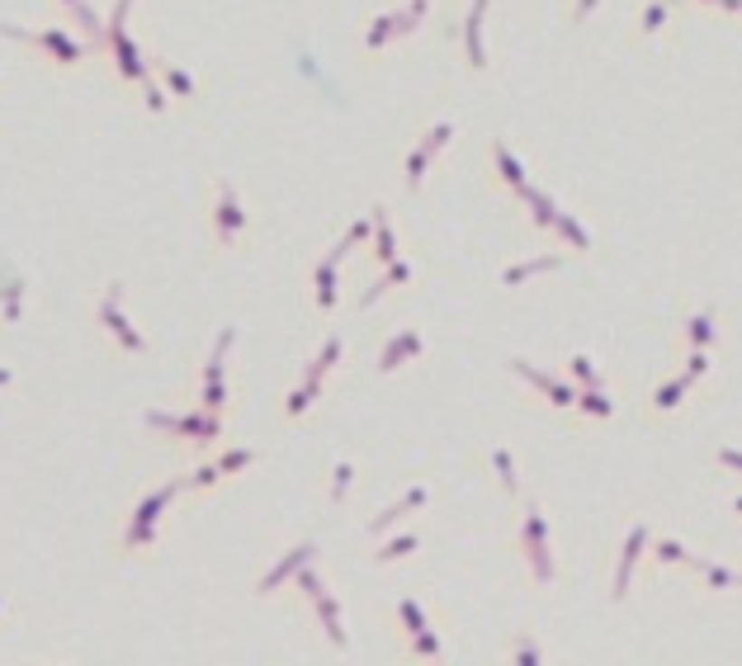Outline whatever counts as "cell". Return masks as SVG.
<instances>
[{"label":"cell","instance_id":"cell-5","mask_svg":"<svg viewBox=\"0 0 742 666\" xmlns=\"http://www.w3.org/2000/svg\"><path fill=\"white\" fill-rule=\"evenodd\" d=\"M61 5H71V10H76V19H80V24H86V29H95V33L105 29V24H99V14L86 5V0H61Z\"/></svg>","mask_w":742,"mask_h":666},{"label":"cell","instance_id":"cell-3","mask_svg":"<svg viewBox=\"0 0 742 666\" xmlns=\"http://www.w3.org/2000/svg\"><path fill=\"white\" fill-rule=\"evenodd\" d=\"M118 294H123V284H109V294H105V303H99V322L109 326V336L128 350V355H142V350H147V341L137 336V331L123 322V312H118Z\"/></svg>","mask_w":742,"mask_h":666},{"label":"cell","instance_id":"cell-1","mask_svg":"<svg viewBox=\"0 0 742 666\" xmlns=\"http://www.w3.org/2000/svg\"><path fill=\"white\" fill-rule=\"evenodd\" d=\"M0 38H19V43H33V48H43L57 57V67H76L80 57H86V48L71 43L61 29H38V33H24V29H10V24H0Z\"/></svg>","mask_w":742,"mask_h":666},{"label":"cell","instance_id":"cell-4","mask_svg":"<svg viewBox=\"0 0 742 666\" xmlns=\"http://www.w3.org/2000/svg\"><path fill=\"white\" fill-rule=\"evenodd\" d=\"M241 222H246V218H241V208H237V199H232V184H218V241L228 246Z\"/></svg>","mask_w":742,"mask_h":666},{"label":"cell","instance_id":"cell-2","mask_svg":"<svg viewBox=\"0 0 742 666\" xmlns=\"http://www.w3.org/2000/svg\"><path fill=\"white\" fill-rule=\"evenodd\" d=\"M175 496V487H161V492H152L147 502L137 506V515H133V525L123 530V549H142V544H152V525H156V515L166 511V502Z\"/></svg>","mask_w":742,"mask_h":666},{"label":"cell","instance_id":"cell-6","mask_svg":"<svg viewBox=\"0 0 742 666\" xmlns=\"http://www.w3.org/2000/svg\"><path fill=\"white\" fill-rule=\"evenodd\" d=\"M161 71H166V80H171V86H175L180 95H194V86H190V76H184V71H175V67H171V61H161Z\"/></svg>","mask_w":742,"mask_h":666}]
</instances>
